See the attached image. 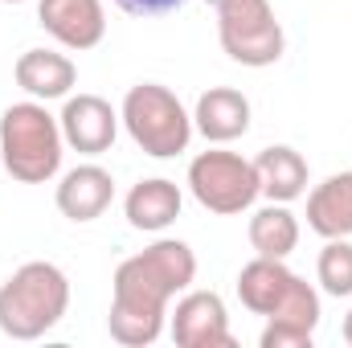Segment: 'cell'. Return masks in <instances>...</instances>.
Masks as SVG:
<instances>
[{
  "instance_id": "cell-9",
  "label": "cell",
  "mask_w": 352,
  "mask_h": 348,
  "mask_svg": "<svg viewBox=\"0 0 352 348\" xmlns=\"http://www.w3.org/2000/svg\"><path fill=\"white\" fill-rule=\"evenodd\" d=\"M37 21L41 29L66 45V50H94L107 33V12L102 0H41L37 4Z\"/></svg>"
},
{
  "instance_id": "cell-4",
  "label": "cell",
  "mask_w": 352,
  "mask_h": 348,
  "mask_svg": "<svg viewBox=\"0 0 352 348\" xmlns=\"http://www.w3.org/2000/svg\"><path fill=\"white\" fill-rule=\"evenodd\" d=\"M127 135L135 140V148H144L156 160L180 156L192 140V115L184 111V102L160 83H140L127 90L123 111H119Z\"/></svg>"
},
{
  "instance_id": "cell-8",
  "label": "cell",
  "mask_w": 352,
  "mask_h": 348,
  "mask_svg": "<svg viewBox=\"0 0 352 348\" xmlns=\"http://www.w3.org/2000/svg\"><path fill=\"white\" fill-rule=\"evenodd\" d=\"M58 123H62L66 148H74V152H82V156H102V152H111V144H115V135H119V115H115V107H111L107 98H98V94H74V98H66Z\"/></svg>"
},
{
  "instance_id": "cell-6",
  "label": "cell",
  "mask_w": 352,
  "mask_h": 348,
  "mask_svg": "<svg viewBox=\"0 0 352 348\" xmlns=\"http://www.w3.org/2000/svg\"><path fill=\"white\" fill-rule=\"evenodd\" d=\"M188 193L197 197L201 209L221 213V217H234L263 197L254 160H242L238 152H221V148L201 152L188 164Z\"/></svg>"
},
{
  "instance_id": "cell-21",
  "label": "cell",
  "mask_w": 352,
  "mask_h": 348,
  "mask_svg": "<svg viewBox=\"0 0 352 348\" xmlns=\"http://www.w3.org/2000/svg\"><path fill=\"white\" fill-rule=\"evenodd\" d=\"M115 4L131 17H164V12H176L184 0H115Z\"/></svg>"
},
{
  "instance_id": "cell-22",
  "label": "cell",
  "mask_w": 352,
  "mask_h": 348,
  "mask_svg": "<svg viewBox=\"0 0 352 348\" xmlns=\"http://www.w3.org/2000/svg\"><path fill=\"white\" fill-rule=\"evenodd\" d=\"M340 332H344V345L352 348V312H349V316H344V328H340Z\"/></svg>"
},
{
  "instance_id": "cell-3",
  "label": "cell",
  "mask_w": 352,
  "mask_h": 348,
  "mask_svg": "<svg viewBox=\"0 0 352 348\" xmlns=\"http://www.w3.org/2000/svg\"><path fill=\"white\" fill-rule=\"evenodd\" d=\"M62 123L45 111V102H12L0 115V160L4 173L21 184H45L62 168Z\"/></svg>"
},
{
  "instance_id": "cell-5",
  "label": "cell",
  "mask_w": 352,
  "mask_h": 348,
  "mask_svg": "<svg viewBox=\"0 0 352 348\" xmlns=\"http://www.w3.org/2000/svg\"><path fill=\"white\" fill-rule=\"evenodd\" d=\"M217 37L221 50L250 70L274 66L287 50L283 25L270 8V0H221L217 4Z\"/></svg>"
},
{
  "instance_id": "cell-10",
  "label": "cell",
  "mask_w": 352,
  "mask_h": 348,
  "mask_svg": "<svg viewBox=\"0 0 352 348\" xmlns=\"http://www.w3.org/2000/svg\"><path fill=\"white\" fill-rule=\"evenodd\" d=\"M192 131H201L209 144H230L250 131V98L234 87H209L197 98Z\"/></svg>"
},
{
  "instance_id": "cell-18",
  "label": "cell",
  "mask_w": 352,
  "mask_h": 348,
  "mask_svg": "<svg viewBox=\"0 0 352 348\" xmlns=\"http://www.w3.org/2000/svg\"><path fill=\"white\" fill-rule=\"evenodd\" d=\"M266 320H270V324H283V328H295V332L316 336V328H320V291L295 274V283L287 287L283 303H278Z\"/></svg>"
},
{
  "instance_id": "cell-14",
  "label": "cell",
  "mask_w": 352,
  "mask_h": 348,
  "mask_svg": "<svg viewBox=\"0 0 352 348\" xmlns=\"http://www.w3.org/2000/svg\"><path fill=\"white\" fill-rule=\"evenodd\" d=\"M307 226L320 238H352V173H336L311 188Z\"/></svg>"
},
{
  "instance_id": "cell-15",
  "label": "cell",
  "mask_w": 352,
  "mask_h": 348,
  "mask_svg": "<svg viewBox=\"0 0 352 348\" xmlns=\"http://www.w3.org/2000/svg\"><path fill=\"white\" fill-rule=\"evenodd\" d=\"M254 173H258V188H263L266 201L291 205L295 197L307 193V160L295 148H287V144L263 148L258 160H254Z\"/></svg>"
},
{
  "instance_id": "cell-12",
  "label": "cell",
  "mask_w": 352,
  "mask_h": 348,
  "mask_svg": "<svg viewBox=\"0 0 352 348\" xmlns=\"http://www.w3.org/2000/svg\"><path fill=\"white\" fill-rule=\"evenodd\" d=\"M12 74H16V87L25 90L29 98H37V102L70 98V90L78 83V66L66 54H54V50H25L16 58Z\"/></svg>"
},
{
  "instance_id": "cell-1",
  "label": "cell",
  "mask_w": 352,
  "mask_h": 348,
  "mask_svg": "<svg viewBox=\"0 0 352 348\" xmlns=\"http://www.w3.org/2000/svg\"><path fill=\"white\" fill-rule=\"evenodd\" d=\"M197 279V254L188 242L160 238L144 254L119 262L115 283H111V340L123 348H148L160 340L164 320H168V299L188 291Z\"/></svg>"
},
{
  "instance_id": "cell-23",
  "label": "cell",
  "mask_w": 352,
  "mask_h": 348,
  "mask_svg": "<svg viewBox=\"0 0 352 348\" xmlns=\"http://www.w3.org/2000/svg\"><path fill=\"white\" fill-rule=\"evenodd\" d=\"M205 4H213V8H217V4H221V0H205Z\"/></svg>"
},
{
  "instance_id": "cell-16",
  "label": "cell",
  "mask_w": 352,
  "mask_h": 348,
  "mask_svg": "<svg viewBox=\"0 0 352 348\" xmlns=\"http://www.w3.org/2000/svg\"><path fill=\"white\" fill-rule=\"evenodd\" d=\"M291 283H295V270H287V259H263L258 254L254 262H246L242 274H238V299L254 316H270L283 303Z\"/></svg>"
},
{
  "instance_id": "cell-24",
  "label": "cell",
  "mask_w": 352,
  "mask_h": 348,
  "mask_svg": "<svg viewBox=\"0 0 352 348\" xmlns=\"http://www.w3.org/2000/svg\"><path fill=\"white\" fill-rule=\"evenodd\" d=\"M4 4H21V0H4Z\"/></svg>"
},
{
  "instance_id": "cell-17",
  "label": "cell",
  "mask_w": 352,
  "mask_h": 348,
  "mask_svg": "<svg viewBox=\"0 0 352 348\" xmlns=\"http://www.w3.org/2000/svg\"><path fill=\"white\" fill-rule=\"evenodd\" d=\"M250 246L263 259H287L299 246V221L283 201H270L250 217Z\"/></svg>"
},
{
  "instance_id": "cell-7",
  "label": "cell",
  "mask_w": 352,
  "mask_h": 348,
  "mask_svg": "<svg viewBox=\"0 0 352 348\" xmlns=\"http://www.w3.org/2000/svg\"><path fill=\"white\" fill-rule=\"evenodd\" d=\"M176 348H234L230 316L217 291H188L173 312Z\"/></svg>"
},
{
  "instance_id": "cell-2",
  "label": "cell",
  "mask_w": 352,
  "mask_h": 348,
  "mask_svg": "<svg viewBox=\"0 0 352 348\" xmlns=\"http://www.w3.org/2000/svg\"><path fill=\"white\" fill-rule=\"evenodd\" d=\"M70 307V279L54 262H25L0 287V332L8 340H37L62 324Z\"/></svg>"
},
{
  "instance_id": "cell-20",
  "label": "cell",
  "mask_w": 352,
  "mask_h": 348,
  "mask_svg": "<svg viewBox=\"0 0 352 348\" xmlns=\"http://www.w3.org/2000/svg\"><path fill=\"white\" fill-rule=\"evenodd\" d=\"M311 340H316V336L295 332V328H283V324H270V320H266L263 336H258L263 348H311Z\"/></svg>"
},
{
  "instance_id": "cell-13",
  "label": "cell",
  "mask_w": 352,
  "mask_h": 348,
  "mask_svg": "<svg viewBox=\"0 0 352 348\" xmlns=\"http://www.w3.org/2000/svg\"><path fill=\"white\" fill-rule=\"evenodd\" d=\"M180 205H184V197H180V188H176L173 180L152 176V180H140V184L127 193L123 213H127V226H131V230L160 234V230H168L176 217H180Z\"/></svg>"
},
{
  "instance_id": "cell-19",
  "label": "cell",
  "mask_w": 352,
  "mask_h": 348,
  "mask_svg": "<svg viewBox=\"0 0 352 348\" xmlns=\"http://www.w3.org/2000/svg\"><path fill=\"white\" fill-rule=\"evenodd\" d=\"M316 279L336 299L352 295V242L349 238H328V246L320 250V262H316Z\"/></svg>"
},
{
  "instance_id": "cell-11",
  "label": "cell",
  "mask_w": 352,
  "mask_h": 348,
  "mask_svg": "<svg viewBox=\"0 0 352 348\" xmlns=\"http://www.w3.org/2000/svg\"><path fill=\"white\" fill-rule=\"evenodd\" d=\"M111 201H115V180L98 164H78V168H70V173L62 176V184H58V209L70 221H94V217H102L111 209Z\"/></svg>"
}]
</instances>
